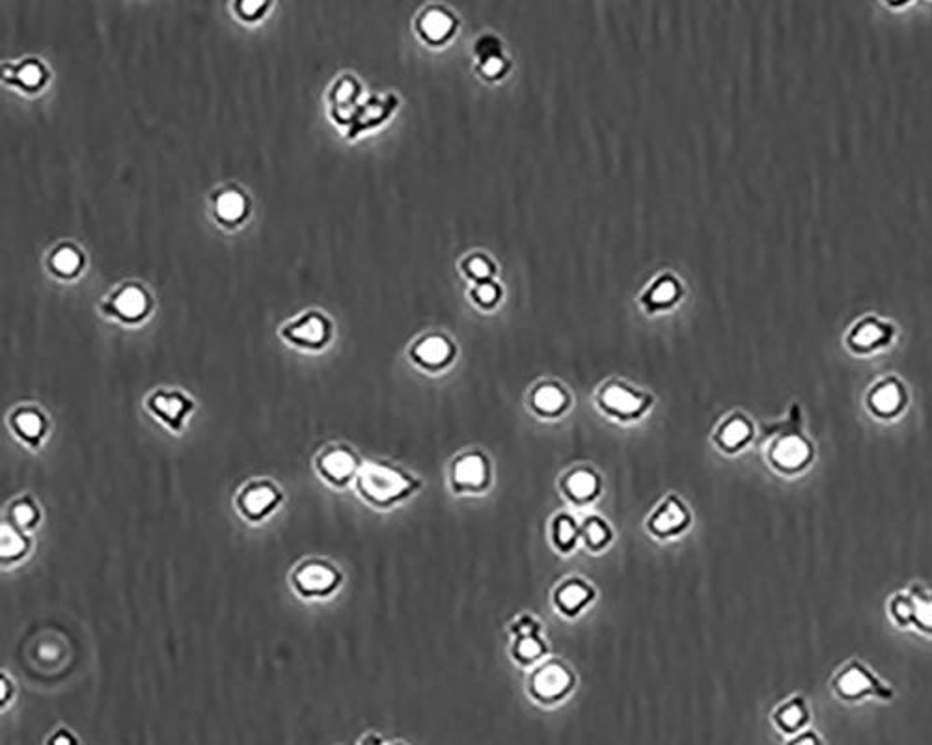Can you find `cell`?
Returning a JSON list of instances; mask_svg holds the SVG:
<instances>
[{
    "label": "cell",
    "mask_w": 932,
    "mask_h": 745,
    "mask_svg": "<svg viewBox=\"0 0 932 745\" xmlns=\"http://www.w3.org/2000/svg\"><path fill=\"white\" fill-rule=\"evenodd\" d=\"M791 745H817V742H815V738H811V736H802V738H798V740H795Z\"/></svg>",
    "instance_id": "cell-40"
},
{
    "label": "cell",
    "mask_w": 932,
    "mask_h": 745,
    "mask_svg": "<svg viewBox=\"0 0 932 745\" xmlns=\"http://www.w3.org/2000/svg\"><path fill=\"white\" fill-rule=\"evenodd\" d=\"M573 688L575 673L562 660H543L528 678V693L539 705H558Z\"/></svg>",
    "instance_id": "cell-4"
},
{
    "label": "cell",
    "mask_w": 932,
    "mask_h": 745,
    "mask_svg": "<svg viewBox=\"0 0 932 745\" xmlns=\"http://www.w3.org/2000/svg\"><path fill=\"white\" fill-rule=\"evenodd\" d=\"M146 304H148V298L144 295V291L135 285L124 287L110 300V308L114 315L122 317L125 321L138 319L142 313L146 312Z\"/></svg>",
    "instance_id": "cell-17"
},
{
    "label": "cell",
    "mask_w": 932,
    "mask_h": 745,
    "mask_svg": "<svg viewBox=\"0 0 932 745\" xmlns=\"http://www.w3.org/2000/svg\"><path fill=\"white\" fill-rule=\"evenodd\" d=\"M217 215L224 222H237L239 218L245 215V198L235 192V190H226L219 194L217 198Z\"/></svg>",
    "instance_id": "cell-23"
},
{
    "label": "cell",
    "mask_w": 932,
    "mask_h": 745,
    "mask_svg": "<svg viewBox=\"0 0 932 745\" xmlns=\"http://www.w3.org/2000/svg\"><path fill=\"white\" fill-rule=\"evenodd\" d=\"M241 8L245 10V14L254 15L260 8H263V4L261 2H245V4H241Z\"/></svg>",
    "instance_id": "cell-39"
},
{
    "label": "cell",
    "mask_w": 932,
    "mask_h": 745,
    "mask_svg": "<svg viewBox=\"0 0 932 745\" xmlns=\"http://www.w3.org/2000/svg\"><path fill=\"white\" fill-rule=\"evenodd\" d=\"M146 407L150 410L151 416H155L170 431L179 433L185 427L187 418L191 416L194 403L191 397H187L185 393L178 392V390H172V392L159 390V392L151 393L146 399Z\"/></svg>",
    "instance_id": "cell-7"
},
{
    "label": "cell",
    "mask_w": 932,
    "mask_h": 745,
    "mask_svg": "<svg viewBox=\"0 0 932 745\" xmlns=\"http://www.w3.org/2000/svg\"><path fill=\"white\" fill-rule=\"evenodd\" d=\"M478 297H480L483 302H491V300L496 297V289H494L493 285H481L480 289H478Z\"/></svg>",
    "instance_id": "cell-36"
},
{
    "label": "cell",
    "mask_w": 932,
    "mask_h": 745,
    "mask_svg": "<svg viewBox=\"0 0 932 745\" xmlns=\"http://www.w3.org/2000/svg\"><path fill=\"white\" fill-rule=\"evenodd\" d=\"M4 520L8 524H12L14 528L30 533V531L38 528L40 522H42L40 503L36 502L32 496H19L8 505Z\"/></svg>",
    "instance_id": "cell-16"
},
{
    "label": "cell",
    "mask_w": 932,
    "mask_h": 745,
    "mask_svg": "<svg viewBox=\"0 0 932 745\" xmlns=\"http://www.w3.org/2000/svg\"><path fill=\"white\" fill-rule=\"evenodd\" d=\"M289 583L295 595L301 596L302 600H327L340 591L343 574L340 567L327 557L310 556L293 567Z\"/></svg>",
    "instance_id": "cell-2"
},
{
    "label": "cell",
    "mask_w": 932,
    "mask_h": 745,
    "mask_svg": "<svg viewBox=\"0 0 932 745\" xmlns=\"http://www.w3.org/2000/svg\"><path fill=\"white\" fill-rule=\"evenodd\" d=\"M8 425L25 446L38 449L49 433V421L40 408L21 407L10 414Z\"/></svg>",
    "instance_id": "cell-10"
},
{
    "label": "cell",
    "mask_w": 932,
    "mask_h": 745,
    "mask_svg": "<svg viewBox=\"0 0 932 745\" xmlns=\"http://www.w3.org/2000/svg\"><path fill=\"white\" fill-rule=\"evenodd\" d=\"M880 338H882V330H880L877 325H873V323H867V325L862 326V328L856 332L854 341H856L858 345H873V343H877Z\"/></svg>",
    "instance_id": "cell-31"
},
{
    "label": "cell",
    "mask_w": 932,
    "mask_h": 745,
    "mask_svg": "<svg viewBox=\"0 0 932 745\" xmlns=\"http://www.w3.org/2000/svg\"><path fill=\"white\" fill-rule=\"evenodd\" d=\"M895 613H897V617H899V619H903V621H905V619H908V617L912 615V606H908L906 602H897V606H895Z\"/></svg>",
    "instance_id": "cell-38"
},
{
    "label": "cell",
    "mask_w": 932,
    "mask_h": 745,
    "mask_svg": "<svg viewBox=\"0 0 932 745\" xmlns=\"http://www.w3.org/2000/svg\"><path fill=\"white\" fill-rule=\"evenodd\" d=\"M51 263H53L56 272L68 276V274H75V272L79 271L81 256H79V252H75L73 248L64 246V248L56 250L55 256L51 259Z\"/></svg>",
    "instance_id": "cell-26"
},
{
    "label": "cell",
    "mask_w": 932,
    "mask_h": 745,
    "mask_svg": "<svg viewBox=\"0 0 932 745\" xmlns=\"http://www.w3.org/2000/svg\"><path fill=\"white\" fill-rule=\"evenodd\" d=\"M32 550V539L30 535L14 528L6 520H2L0 528V559L4 567H12L15 563L23 561Z\"/></svg>",
    "instance_id": "cell-15"
},
{
    "label": "cell",
    "mask_w": 932,
    "mask_h": 745,
    "mask_svg": "<svg viewBox=\"0 0 932 745\" xmlns=\"http://www.w3.org/2000/svg\"><path fill=\"white\" fill-rule=\"evenodd\" d=\"M808 457L809 447L798 436L783 438L782 442L772 451V459L782 468H798L808 461Z\"/></svg>",
    "instance_id": "cell-18"
},
{
    "label": "cell",
    "mask_w": 932,
    "mask_h": 745,
    "mask_svg": "<svg viewBox=\"0 0 932 745\" xmlns=\"http://www.w3.org/2000/svg\"><path fill=\"white\" fill-rule=\"evenodd\" d=\"M871 688V680L865 677L862 671L858 669H852L847 675H843V678L839 680V690L843 691L845 695L849 697H856V695H862L865 691Z\"/></svg>",
    "instance_id": "cell-27"
},
{
    "label": "cell",
    "mask_w": 932,
    "mask_h": 745,
    "mask_svg": "<svg viewBox=\"0 0 932 745\" xmlns=\"http://www.w3.org/2000/svg\"><path fill=\"white\" fill-rule=\"evenodd\" d=\"M284 502V492L273 479H252L237 492L235 511L248 524H261L275 515Z\"/></svg>",
    "instance_id": "cell-3"
},
{
    "label": "cell",
    "mask_w": 932,
    "mask_h": 745,
    "mask_svg": "<svg viewBox=\"0 0 932 745\" xmlns=\"http://www.w3.org/2000/svg\"><path fill=\"white\" fill-rule=\"evenodd\" d=\"M284 336L302 347H321L329 336V323L323 315L308 313L286 326Z\"/></svg>",
    "instance_id": "cell-12"
},
{
    "label": "cell",
    "mask_w": 932,
    "mask_h": 745,
    "mask_svg": "<svg viewBox=\"0 0 932 745\" xmlns=\"http://www.w3.org/2000/svg\"><path fill=\"white\" fill-rule=\"evenodd\" d=\"M532 403L541 414H556L565 405V393L558 386L545 384V386L535 390Z\"/></svg>",
    "instance_id": "cell-22"
},
{
    "label": "cell",
    "mask_w": 932,
    "mask_h": 745,
    "mask_svg": "<svg viewBox=\"0 0 932 745\" xmlns=\"http://www.w3.org/2000/svg\"><path fill=\"white\" fill-rule=\"evenodd\" d=\"M450 28H452V19L440 10H431L422 17V30L431 40L444 38L450 32Z\"/></svg>",
    "instance_id": "cell-25"
},
{
    "label": "cell",
    "mask_w": 932,
    "mask_h": 745,
    "mask_svg": "<svg viewBox=\"0 0 932 745\" xmlns=\"http://www.w3.org/2000/svg\"><path fill=\"white\" fill-rule=\"evenodd\" d=\"M748 436H750V427L746 421L731 420L722 427L718 440L726 449H737L748 440Z\"/></svg>",
    "instance_id": "cell-24"
},
{
    "label": "cell",
    "mask_w": 932,
    "mask_h": 745,
    "mask_svg": "<svg viewBox=\"0 0 932 745\" xmlns=\"http://www.w3.org/2000/svg\"><path fill=\"white\" fill-rule=\"evenodd\" d=\"M491 481V462L480 451L459 455L450 468V483L455 492H481Z\"/></svg>",
    "instance_id": "cell-6"
},
{
    "label": "cell",
    "mask_w": 932,
    "mask_h": 745,
    "mask_svg": "<svg viewBox=\"0 0 932 745\" xmlns=\"http://www.w3.org/2000/svg\"><path fill=\"white\" fill-rule=\"evenodd\" d=\"M355 488L373 509L386 511L414 496L422 488V481L398 464L368 461L360 468Z\"/></svg>",
    "instance_id": "cell-1"
},
{
    "label": "cell",
    "mask_w": 932,
    "mask_h": 745,
    "mask_svg": "<svg viewBox=\"0 0 932 745\" xmlns=\"http://www.w3.org/2000/svg\"><path fill=\"white\" fill-rule=\"evenodd\" d=\"M416 358L420 362H424L427 366H439L442 362H446V358L450 356V345L448 341L442 338H427L418 343L416 347Z\"/></svg>",
    "instance_id": "cell-21"
},
{
    "label": "cell",
    "mask_w": 932,
    "mask_h": 745,
    "mask_svg": "<svg viewBox=\"0 0 932 745\" xmlns=\"http://www.w3.org/2000/svg\"><path fill=\"white\" fill-rule=\"evenodd\" d=\"M580 537H582L580 528H578L573 516L558 515L554 518V522H552V542L560 552L569 554L575 548Z\"/></svg>",
    "instance_id": "cell-19"
},
{
    "label": "cell",
    "mask_w": 932,
    "mask_h": 745,
    "mask_svg": "<svg viewBox=\"0 0 932 745\" xmlns=\"http://www.w3.org/2000/svg\"><path fill=\"white\" fill-rule=\"evenodd\" d=\"M899 401H901V393H899V388L893 386V384L878 388L877 393L873 395V405L884 414L893 412L895 408L899 407Z\"/></svg>",
    "instance_id": "cell-28"
},
{
    "label": "cell",
    "mask_w": 932,
    "mask_h": 745,
    "mask_svg": "<svg viewBox=\"0 0 932 745\" xmlns=\"http://www.w3.org/2000/svg\"><path fill=\"white\" fill-rule=\"evenodd\" d=\"M595 598V591L590 583L571 578L563 582L554 593V604L565 617H576Z\"/></svg>",
    "instance_id": "cell-13"
},
{
    "label": "cell",
    "mask_w": 932,
    "mask_h": 745,
    "mask_svg": "<svg viewBox=\"0 0 932 745\" xmlns=\"http://www.w3.org/2000/svg\"><path fill=\"white\" fill-rule=\"evenodd\" d=\"M500 69H502V60H500V58H496V56L489 58V60L485 62V66H483V71H485V73H489V75L498 73Z\"/></svg>",
    "instance_id": "cell-37"
},
{
    "label": "cell",
    "mask_w": 932,
    "mask_h": 745,
    "mask_svg": "<svg viewBox=\"0 0 932 745\" xmlns=\"http://www.w3.org/2000/svg\"><path fill=\"white\" fill-rule=\"evenodd\" d=\"M675 291H677V289H675L673 282L664 280V282H660V284L653 289V300H655V302H660V304H662V302H670V300L675 297Z\"/></svg>",
    "instance_id": "cell-33"
},
{
    "label": "cell",
    "mask_w": 932,
    "mask_h": 745,
    "mask_svg": "<svg viewBox=\"0 0 932 745\" xmlns=\"http://www.w3.org/2000/svg\"><path fill=\"white\" fill-rule=\"evenodd\" d=\"M690 522H692V516L685 503L681 502L677 496H668L653 511V515L649 516L647 529L657 539H672L686 531Z\"/></svg>",
    "instance_id": "cell-8"
},
{
    "label": "cell",
    "mask_w": 932,
    "mask_h": 745,
    "mask_svg": "<svg viewBox=\"0 0 932 745\" xmlns=\"http://www.w3.org/2000/svg\"><path fill=\"white\" fill-rule=\"evenodd\" d=\"M513 658L522 665L534 664L539 662L545 652L547 645L541 637V626L535 621L532 615H524L517 623L513 624Z\"/></svg>",
    "instance_id": "cell-9"
},
{
    "label": "cell",
    "mask_w": 932,
    "mask_h": 745,
    "mask_svg": "<svg viewBox=\"0 0 932 745\" xmlns=\"http://www.w3.org/2000/svg\"><path fill=\"white\" fill-rule=\"evenodd\" d=\"M562 490L571 502L590 503L601 492V479L591 468L578 466L563 477Z\"/></svg>",
    "instance_id": "cell-14"
},
{
    "label": "cell",
    "mask_w": 932,
    "mask_h": 745,
    "mask_svg": "<svg viewBox=\"0 0 932 745\" xmlns=\"http://www.w3.org/2000/svg\"><path fill=\"white\" fill-rule=\"evenodd\" d=\"M51 745H75V740L73 736L66 731L56 732L55 736L51 738Z\"/></svg>",
    "instance_id": "cell-35"
},
{
    "label": "cell",
    "mask_w": 932,
    "mask_h": 745,
    "mask_svg": "<svg viewBox=\"0 0 932 745\" xmlns=\"http://www.w3.org/2000/svg\"><path fill=\"white\" fill-rule=\"evenodd\" d=\"M362 459L347 444H330L323 447L314 459L316 474L332 488H347L357 481Z\"/></svg>",
    "instance_id": "cell-5"
},
{
    "label": "cell",
    "mask_w": 932,
    "mask_h": 745,
    "mask_svg": "<svg viewBox=\"0 0 932 745\" xmlns=\"http://www.w3.org/2000/svg\"><path fill=\"white\" fill-rule=\"evenodd\" d=\"M601 405L617 418H636L644 412L647 399L621 384H610L601 392Z\"/></svg>",
    "instance_id": "cell-11"
},
{
    "label": "cell",
    "mask_w": 932,
    "mask_h": 745,
    "mask_svg": "<svg viewBox=\"0 0 932 745\" xmlns=\"http://www.w3.org/2000/svg\"><path fill=\"white\" fill-rule=\"evenodd\" d=\"M43 79H45V71H43L42 64L38 62H27L23 66H19L17 73H15V81L19 82L21 86H27V88H36L42 84Z\"/></svg>",
    "instance_id": "cell-29"
},
{
    "label": "cell",
    "mask_w": 932,
    "mask_h": 745,
    "mask_svg": "<svg viewBox=\"0 0 932 745\" xmlns=\"http://www.w3.org/2000/svg\"><path fill=\"white\" fill-rule=\"evenodd\" d=\"M912 615L918 619V623L925 628H932V602L927 600H918L912 606Z\"/></svg>",
    "instance_id": "cell-32"
},
{
    "label": "cell",
    "mask_w": 932,
    "mask_h": 745,
    "mask_svg": "<svg viewBox=\"0 0 932 745\" xmlns=\"http://www.w3.org/2000/svg\"><path fill=\"white\" fill-rule=\"evenodd\" d=\"M778 721H780V725H782L783 729L795 731V729H798V727L802 725V721H804V710L798 705L787 706V708H783L782 712H780Z\"/></svg>",
    "instance_id": "cell-30"
},
{
    "label": "cell",
    "mask_w": 932,
    "mask_h": 745,
    "mask_svg": "<svg viewBox=\"0 0 932 745\" xmlns=\"http://www.w3.org/2000/svg\"><path fill=\"white\" fill-rule=\"evenodd\" d=\"M468 271L472 272L474 276H478V278H483V276L489 274V263L480 258L472 259L468 263Z\"/></svg>",
    "instance_id": "cell-34"
},
{
    "label": "cell",
    "mask_w": 932,
    "mask_h": 745,
    "mask_svg": "<svg viewBox=\"0 0 932 745\" xmlns=\"http://www.w3.org/2000/svg\"><path fill=\"white\" fill-rule=\"evenodd\" d=\"M580 535H582V539L586 542V546L591 548L593 552L603 550V548H606V546L610 544V541H612V529H610V526L604 522L603 518H599V516H591V518H588V520L584 522V526L580 528Z\"/></svg>",
    "instance_id": "cell-20"
}]
</instances>
